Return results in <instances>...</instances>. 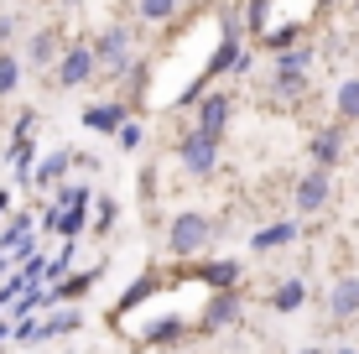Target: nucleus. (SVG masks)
Segmentation results:
<instances>
[{
    "instance_id": "obj_5",
    "label": "nucleus",
    "mask_w": 359,
    "mask_h": 354,
    "mask_svg": "<svg viewBox=\"0 0 359 354\" xmlns=\"http://www.w3.org/2000/svg\"><path fill=\"white\" fill-rule=\"evenodd\" d=\"M313 63V53H302V47H297V53H281V63H276V83L287 94H297L302 89V68Z\"/></svg>"
},
{
    "instance_id": "obj_3",
    "label": "nucleus",
    "mask_w": 359,
    "mask_h": 354,
    "mask_svg": "<svg viewBox=\"0 0 359 354\" xmlns=\"http://www.w3.org/2000/svg\"><path fill=\"white\" fill-rule=\"evenodd\" d=\"M323 203H328V172H313V177L297 182V209L302 214H318Z\"/></svg>"
},
{
    "instance_id": "obj_21",
    "label": "nucleus",
    "mask_w": 359,
    "mask_h": 354,
    "mask_svg": "<svg viewBox=\"0 0 359 354\" xmlns=\"http://www.w3.org/2000/svg\"><path fill=\"white\" fill-rule=\"evenodd\" d=\"M146 292H151V282H135V287L126 292V297H120V308H130V302H141V297H146ZM120 308H115V313H120Z\"/></svg>"
},
{
    "instance_id": "obj_22",
    "label": "nucleus",
    "mask_w": 359,
    "mask_h": 354,
    "mask_svg": "<svg viewBox=\"0 0 359 354\" xmlns=\"http://www.w3.org/2000/svg\"><path fill=\"white\" fill-rule=\"evenodd\" d=\"M162 339H177V318H167L162 328H151V344H162Z\"/></svg>"
},
{
    "instance_id": "obj_1",
    "label": "nucleus",
    "mask_w": 359,
    "mask_h": 354,
    "mask_svg": "<svg viewBox=\"0 0 359 354\" xmlns=\"http://www.w3.org/2000/svg\"><path fill=\"white\" fill-rule=\"evenodd\" d=\"M167 240H172V250H177V255H198L208 240H214V224H208L203 214H177Z\"/></svg>"
},
{
    "instance_id": "obj_7",
    "label": "nucleus",
    "mask_w": 359,
    "mask_h": 354,
    "mask_svg": "<svg viewBox=\"0 0 359 354\" xmlns=\"http://www.w3.org/2000/svg\"><path fill=\"white\" fill-rule=\"evenodd\" d=\"M57 79H63V83H83V79H94V53H89V47H73V53L63 57V68H57Z\"/></svg>"
},
{
    "instance_id": "obj_17",
    "label": "nucleus",
    "mask_w": 359,
    "mask_h": 354,
    "mask_svg": "<svg viewBox=\"0 0 359 354\" xmlns=\"http://www.w3.org/2000/svg\"><path fill=\"white\" fill-rule=\"evenodd\" d=\"M203 282H214V287H229V282H234V266H229V261H214V266H203Z\"/></svg>"
},
{
    "instance_id": "obj_15",
    "label": "nucleus",
    "mask_w": 359,
    "mask_h": 354,
    "mask_svg": "<svg viewBox=\"0 0 359 354\" xmlns=\"http://www.w3.org/2000/svg\"><path fill=\"white\" fill-rule=\"evenodd\" d=\"M32 57H36V63H53V57H57V36H53V32H42V36L32 42Z\"/></svg>"
},
{
    "instance_id": "obj_19",
    "label": "nucleus",
    "mask_w": 359,
    "mask_h": 354,
    "mask_svg": "<svg viewBox=\"0 0 359 354\" xmlns=\"http://www.w3.org/2000/svg\"><path fill=\"white\" fill-rule=\"evenodd\" d=\"M68 162H73V156H68V151H63V156H53V162H47V167H42V172H36V182H57V177H63V172H68Z\"/></svg>"
},
{
    "instance_id": "obj_23",
    "label": "nucleus",
    "mask_w": 359,
    "mask_h": 354,
    "mask_svg": "<svg viewBox=\"0 0 359 354\" xmlns=\"http://www.w3.org/2000/svg\"><path fill=\"white\" fill-rule=\"evenodd\" d=\"M297 42V27H281V32H271V47H292Z\"/></svg>"
},
{
    "instance_id": "obj_20",
    "label": "nucleus",
    "mask_w": 359,
    "mask_h": 354,
    "mask_svg": "<svg viewBox=\"0 0 359 354\" xmlns=\"http://www.w3.org/2000/svg\"><path fill=\"white\" fill-rule=\"evenodd\" d=\"M16 79H21L16 63H11V57H0V94H11V89H16Z\"/></svg>"
},
{
    "instance_id": "obj_13",
    "label": "nucleus",
    "mask_w": 359,
    "mask_h": 354,
    "mask_svg": "<svg viewBox=\"0 0 359 354\" xmlns=\"http://www.w3.org/2000/svg\"><path fill=\"white\" fill-rule=\"evenodd\" d=\"M302 297H307V287L302 282H287V287H276V313H292V308H302Z\"/></svg>"
},
{
    "instance_id": "obj_2",
    "label": "nucleus",
    "mask_w": 359,
    "mask_h": 354,
    "mask_svg": "<svg viewBox=\"0 0 359 354\" xmlns=\"http://www.w3.org/2000/svg\"><path fill=\"white\" fill-rule=\"evenodd\" d=\"M328 313H333L339 323L359 318V276H344V282H333V292H328Z\"/></svg>"
},
{
    "instance_id": "obj_8",
    "label": "nucleus",
    "mask_w": 359,
    "mask_h": 354,
    "mask_svg": "<svg viewBox=\"0 0 359 354\" xmlns=\"http://www.w3.org/2000/svg\"><path fill=\"white\" fill-rule=\"evenodd\" d=\"M126 57H130V36H126V32H109L104 42H99V63H104L109 73L126 68Z\"/></svg>"
},
{
    "instance_id": "obj_18",
    "label": "nucleus",
    "mask_w": 359,
    "mask_h": 354,
    "mask_svg": "<svg viewBox=\"0 0 359 354\" xmlns=\"http://www.w3.org/2000/svg\"><path fill=\"white\" fill-rule=\"evenodd\" d=\"M79 323H83V313H57V318L47 323L42 334H73V328H79Z\"/></svg>"
},
{
    "instance_id": "obj_9",
    "label": "nucleus",
    "mask_w": 359,
    "mask_h": 354,
    "mask_svg": "<svg viewBox=\"0 0 359 354\" xmlns=\"http://www.w3.org/2000/svg\"><path fill=\"white\" fill-rule=\"evenodd\" d=\"M224 115H229V100H224V94H214V100H203V109H198V130H208V136H219V130H224Z\"/></svg>"
},
{
    "instance_id": "obj_11",
    "label": "nucleus",
    "mask_w": 359,
    "mask_h": 354,
    "mask_svg": "<svg viewBox=\"0 0 359 354\" xmlns=\"http://www.w3.org/2000/svg\"><path fill=\"white\" fill-rule=\"evenodd\" d=\"M339 151H344V136H339V130H323V136H313V156H318L323 167L339 162Z\"/></svg>"
},
{
    "instance_id": "obj_25",
    "label": "nucleus",
    "mask_w": 359,
    "mask_h": 354,
    "mask_svg": "<svg viewBox=\"0 0 359 354\" xmlns=\"http://www.w3.org/2000/svg\"><path fill=\"white\" fill-rule=\"evenodd\" d=\"M354 11H359V0H354Z\"/></svg>"
},
{
    "instance_id": "obj_14",
    "label": "nucleus",
    "mask_w": 359,
    "mask_h": 354,
    "mask_svg": "<svg viewBox=\"0 0 359 354\" xmlns=\"http://www.w3.org/2000/svg\"><path fill=\"white\" fill-rule=\"evenodd\" d=\"M89 125L94 130H120V109L115 104H94L89 109Z\"/></svg>"
},
{
    "instance_id": "obj_12",
    "label": "nucleus",
    "mask_w": 359,
    "mask_h": 354,
    "mask_svg": "<svg viewBox=\"0 0 359 354\" xmlns=\"http://www.w3.org/2000/svg\"><path fill=\"white\" fill-rule=\"evenodd\" d=\"M339 115L344 120H359V79H344L339 83Z\"/></svg>"
},
{
    "instance_id": "obj_24",
    "label": "nucleus",
    "mask_w": 359,
    "mask_h": 354,
    "mask_svg": "<svg viewBox=\"0 0 359 354\" xmlns=\"http://www.w3.org/2000/svg\"><path fill=\"white\" fill-rule=\"evenodd\" d=\"M0 214H6V193H0Z\"/></svg>"
},
{
    "instance_id": "obj_10",
    "label": "nucleus",
    "mask_w": 359,
    "mask_h": 354,
    "mask_svg": "<svg viewBox=\"0 0 359 354\" xmlns=\"http://www.w3.org/2000/svg\"><path fill=\"white\" fill-rule=\"evenodd\" d=\"M297 240V224H271V229H261V235L250 240L255 250H281V245H292Z\"/></svg>"
},
{
    "instance_id": "obj_6",
    "label": "nucleus",
    "mask_w": 359,
    "mask_h": 354,
    "mask_svg": "<svg viewBox=\"0 0 359 354\" xmlns=\"http://www.w3.org/2000/svg\"><path fill=\"white\" fill-rule=\"evenodd\" d=\"M234 313H240V297H234L229 287H219V297L203 308V328H229V323H234Z\"/></svg>"
},
{
    "instance_id": "obj_4",
    "label": "nucleus",
    "mask_w": 359,
    "mask_h": 354,
    "mask_svg": "<svg viewBox=\"0 0 359 354\" xmlns=\"http://www.w3.org/2000/svg\"><path fill=\"white\" fill-rule=\"evenodd\" d=\"M214 141L219 136H208V130H198L193 141H182V162H188V172H208V167H214Z\"/></svg>"
},
{
    "instance_id": "obj_16",
    "label": "nucleus",
    "mask_w": 359,
    "mask_h": 354,
    "mask_svg": "<svg viewBox=\"0 0 359 354\" xmlns=\"http://www.w3.org/2000/svg\"><path fill=\"white\" fill-rule=\"evenodd\" d=\"M172 11H177V0H141V16L146 21H167Z\"/></svg>"
}]
</instances>
